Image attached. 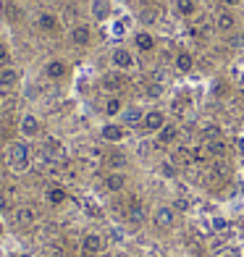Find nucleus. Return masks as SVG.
I'll return each mask as SVG.
<instances>
[{
  "label": "nucleus",
  "instance_id": "f257e3e1",
  "mask_svg": "<svg viewBox=\"0 0 244 257\" xmlns=\"http://www.w3.org/2000/svg\"><path fill=\"white\" fill-rule=\"evenodd\" d=\"M6 166L14 173H24L32 166V150L27 142H11L6 147Z\"/></svg>",
  "mask_w": 244,
  "mask_h": 257
},
{
  "label": "nucleus",
  "instance_id": "f03ea898",
  "mask_svg": "<svg viewBox=\"0 0 244 257\" xmlns=\"http://www.w3.org/2000/svg\"><path fill=\"white\" fill-rule=\"evenodd\" d=\"M153 223H155L158 231H171L176 226V210L171 205H158L155 213H153Z\"/></svg>",
  "mask_w": 244,
  "mask_h": 257
},
{
  "label": "nucleus",
  "instance_id": "7ed1b4c3",
  "mask_svg": "<svg viewBox=\"0 0 244 257\" xmlns=\"http://www.w3.org/2000/svg\"><path fill=\"white\" fill-rule=\"evenodd\" d=\"M81 254L84 257H100L105 254V239L100 236V233H84V239H81Z\"/></svg>",
  "mask_w": 244,
  "mask_h": 257
},
{
  "label": "nucleus",
  "instance_id": "20e7f679",
  "mask_svg": "<svg viewBox=\"0 0 244 257\" xmlns=\"http://www.w3.org/2000/svg\"><path fill=\"white\" fill-rule=\"evenodd\" d=\"M166 123H168V118H166V113H163L160 108L147 110V113H145V118H142V128H145L147 134H158Z\"/></svg>",
  "mask_w": 244,
  "mask_h": 257
},
{
  "label": "nucleus",
  "instance_id": "39448f33",
  "mask_svg": "<svg viewBox=\"0 0 244 257\" xmlns=\"http://www.w3.org/2000/svg\"><path fill=\"white\" fill-rule=\"evenodd\" d=\"M42 132V123L40 118L34 113H24L21 115V121H19V134L24 137V139H34V137H40Z\"/></svg>",
  "mask_w": 244,
  "mask_h": 257
},
{
  "label": "nucleus",
  "instance_id": "423d86ee",
  "mask_svg": "<svg viewBox=\"0 0 244 257\" xmlns=\"http://www.w3.org/2000/svg\"><path fill=\"white\" fill-rule=\"evenodd\" d=\"M134 55L132 50H126V48H115L110 53V66L115 68V71H129V68H134Z\"/></svg>",
  "mask_w": 244,
  "mask_h": 257
},
{
  "label": "nucleus",
  "instance_id": "0eeeda50",
  "mask_svg": "<svg viewBox=\"0 0 244 257\" xmlns=\"http://www.w3.org/2000/svg\"><path fill=\"white\" fill-rule=\"evenodd\" d=\"M100 137L105 142H124L126 139V126L124 123H115V121H108L100 126Z\"/></svg>",
  "mask_w": 244,
  "mask_h": 257
},
{
  "label": "nucleus",
  "instance_id": "6e6552de",
  "mask_svg": "<svg viewBox=\"0 0 244 257\" xmlns=\"http://www.w3.org/2000/svg\"><path fill=\"white\" fill-rule=\"evenodd\" d=\"M126 220H129L132 226H142L147 220V213H145V207H142L139 200H129V202H126Z\"/></svg>",
  "mask_w": 244,
  "mask_h": 257
},
{
  "label": "nucleus",
  "instance_id": "1a4fd4ad",
  "mask_svg": "<svg viewBox=\"0 0 244 257\" xmlns=\"http://www.w3.org/2000/svg\"><path fill=\"white\" fill-rule=\"evenodd\" d=\"M213 29H215V32H223V34L234 32V29H236V16L231 14V11H218V16H215V21H213Z\"/></svg>",
  "mask_w": 244,
  "mask_h": 257
},
{
  "label": "nucleus",
  "instance_id": "9d476101",
  "mask_svg": "<svg viewBox=\"0 0 244 257\" xmlns=\"http://www.w3.org/2000/svg\"><path fill=\"white\" fill-rule=\"evenodd\" d=\"M176 139H179V126H176V123H171V121H168V123L163 126L158 134H155V142H158V147H168V145L176 142Z\"/></svg>",
  "mask_w": 244,
  "mask_h": 257
},
{
  "label": "nucleus",
  "instance_id": "9b49d317",
  "mask_svg": "<svg viewBox=\"0 0 244 257\" xmlns=\"http://www.w3.org/2000/svg\"><path fill=\"white\" fill-rule=\"evenodd\" d=\"M66 74H68V66L61 61V58H53V61L45 63V79L58 81V79H63Z\"/></svg>",
  "mask_w": 244,
  "mask_h": 257
},
{
  "label": "nucleus",
  "instance_id": "f8f14e48",
  "mask_svg": "<svg viewBox=\"0 0 244 257\" xmlns=\"http://www.w3.org/2000/svg\"><path fill=\"white\" fill-rule=\"evenodd\" d=\"M100 87L105 89V92H110V95L121 92V87H124V76H121V71H108V74H102Z\"/></svg>",
  "mask_w": 244,
  "mask_h": 257
},
{
  "label": "nucleus",
  "instance_id": "ddd939ff",
  "mask_svg": "<svg viewBox=\"0 0 244 257\" xmlns=\"http://www.w3.org/2000/svg\"><path fill=\"white\" fill-rule=\"evenodd\" d=\"M37 27L45 32V34H58L61 32V21H58L55 14H50V11H45V14L37 16Z\"/></svg>",
  "mask_w": 244,
  "mask_h": 257
},
{
  "label": "nucleus",
  "instance_id": "4468645a",
  "mask_svg": "<svg viewBox=\"0 0 244 257\" xmlns=\"http://www.w3.org/2000/svg\"><path fill=\"white\" fill-rule=\"evenodd\" d=\"M102 184H105L108 192H115V194H118V192L126 189V173H124V171H110L108 176L102 179Z\"/></svg>",
  "mask_w": 244,
  "mask_h": 257
},
{
  "label": "nucleus",
  "instance_id": "2eb2a0df",
  "mask_svg": "<svg viewBox=\"0 0 244 257\" xmlns=\"http://www.w3.org/2000/svg\"><path fill=\"white\" fill-rule=\"evenodd\" d=\"M68 37H71V42L76 45V48H87V45L92 42V29L87 24H76Z\"/></svg>",
  "mask_w": 244,
  "mask_h": 257
},
{
  "label": "nucleus",
  "instance_id": "dca6fc26",
  "mask_svg": "<svg viewBox=\"0 0 244 257\" xmlns=\"http://www.w3.org/2000/svg\"><path fill=\"white\" fill-rule=\"evenodd\" d=\"M45 200H48V205H53V207H61V205L68 200V192L63 189V186L53 184V186H48V189H45Z\"/></svg>",
  "mask_w": 244,
  "mask_h": 257
},
{
  "label": "nucleus",
  "instance_id": "f3484780",
  "mask_svg": "<svg viewBox=\"0 0 244 257\" xmlns=\"http://www.w3.org/2000/svg\"><path fill=\"white\" fill-rule=\"evenodd\" d=\"M19 79H21L19 68H14V66H3V68H0V87H3V89H14L19 84Z\"/></svg>",
  "mask_w": 244,
  "mask_h": 257
},
{
  "label": "nucleus",
  "instance_id": "a211bd4d",
  "mask_svg": "<svg viewBox=\"0 0 244 257\" xmlns=\"http://www.w3.org/2000/svg\"><path fill=\"white\" fill-rule=\"evenodd\" d=\"M142 118H145V113L139 110V108H124V113H121V123H124L126 128L142 126Z\"/></svg>",
  "mask_w": 244,
  "mask_h": 257
},
{
  "label": "nucleus",
  "instance_id": "6ab92c4d",
  "mask_svg": "<svg viewBox=\"0 0 244 257\" xmlns=\"http://www.w3.org/2000/svg\"><path fill=\"white\" fill-rule=\"evenodd\" d=\"M14 220L19 226H34V220H37V210L29 207V205H21L14 213Z\"/></svg>",
  "mask_w": 244,
  "mask_h": 257
},
{
  "label": "nucleus",
  "instance_id": "aec40b11",
  "mask_svg": "<svg viewBox=\"0 0 244 257\" xmlns=\"http://www.w3.org/2000/svg\"><path fill=\"white\" fill-rule=\"evenodd\" d=\"M134 48L139 53H153L155 50V37L150 32H137L134 34Z\"/></svg>",
  "mask_w": 244,
  "mask_h": 257
},
{
  "label": "nucleus",
  "instance_id": "412c9836",
  "mask_svg": "<svg viewBox=\"0 0 244 257\" xmlns=\"http://www.w3.org/2000/svg\"><path fill=\"white\" fill-rule=\"evenodd\" d=\"M173 66H176V71H181V74H189L192 68H194V58H192V53H187V50H179V53H176V58H173Z\"/></svg>",
  "mask_w": 244,
  "mask_h": 257
},
{
  "label": "nucleus",
  "instance_id": "4be33fe9",
  "mask_svg": "<svg viewBox=\"0 0 244 257\" xmlns=\"http://www.w3.org/2000/svg\"><path fill=\"white\" fill-rule=\"evenodd\" d=\"M171 163H173V166H189V163H194L192 160V150L189 147H176V150H173V153H171V158H168Z\"/></svg>",
  "mask_w": 244,
  "mask_h": 257
},
{
  "label": "nucleus",
  "instance_id": "5701e85b",
  "mask_svg": "<svg viewBox=\"0 0 244 257\" xmlns=\"http://www.w3.org/2000/svg\"><path fill=\"white\" fill-rule=\"evenodd\" d=\"M205 150H207V155L210 158H226V153H228V145L223 142V139H213V142H205Z\"/></svg>",
  "mask_w": 244,
  "mask_h": 257
},
{
  "label": "nucleus",
  "instance_id": "b1692460",
  "mask_svg": "<svg viewBox=\"0 0 244 257\" xmlns=\"http://www.w3.org/2000/svg\"><path fill=\"white\" fill-rule=\"evenodd\" d=\"M102 110H105L108 118H115V115L124 113V100H121L118 95H110V97L105 100V108H102Z\"/></svg>",
  "mask_w": 244,
  "mask_h": 257
},
{
  "label": "nucleus",
  "instance_id": "393cba45",
  "mask_svg": "<svg viewBox=\"0 0 244 257\" xmlns=\"http://www.w3.org/2000/svg\"><path fill=\"white\" fill-rule=\"evenodd\" d=\"M110 16V3L108 0H92V19L105 21Z\"/></svg>",
  "mask_w": 244,
  "mask_h": 257
},
{
  "label": "nucleus",
  "instance_id": "a878e982",
  "mask_svg": "<svg viewBox=\"0 0 244 257\" xmlns=\"http://www.w3.org/2000/svg\"><path fill=\"white\" fill-rule=\"evenodd\" d=\"M200 134H202L205 142H213V139H223V128L215 126V123H205V126L200 128Z\"/></svg>",
  "mask_w": 244,
  "mask_h": 257
},
{
  "label": "nucleus",
  "instance_id": "bb28decb",
  "mask_svg": "<svg viewBox=\"0 0 244 257\" xmlns=\"http://www.w3.org/2000/svg\"><path fill=\"white\" fill-rule=\"evenodd\" d=\"M176 14L184 16V19H189L197 14V3L194 0H176Z\"/></svg>",
  "mask_w": 244,
  "mask_h": 257
},
{
  "label": "nucleus",
  "instance_id": "cd10ccee",
  "mask_svg": "<svg viewBox=\"0 0 244 257\" xmlns=\"http://www.w3.org/2000/svg\"><path fill=\"white\" fill-rule=\"evenodd\" d=\"M105 163H108L110 171H124V168H126V155H124V153H110V155L105 158Z\"/></svg>",
  "mask_w": 244,
  "mask_h": 257
},
{
  "label": "nucleus",
  "instance_id": "c85d7f7f",
  "mask_svg": "<svg viewBox=\"0 0 244 257\" xmlns=\"http://www.w3.org/2000/svg\"><path fill=\"white\" fill-rule=\"evenodd\" d=\"M155 21H158V11L155 8H142L139 11V24L150 27V24H155Z\"/></svg>",
  "mask_w": 244,
  "mask_h": 257
},
{
  "label": "nucleus",
  "instance_id": "c756f323",
  "mask_svg": "<svg viewBox=\"0 0 244 257\" xmlns=\"http://www.w3.org/2000/svg\"><path fill=\"white\" fill-rule=\"evenodd\" d=\"M158 171H160V176H166V179H176V173H179V168L173 166L171 160H163Z\"/></svg>",
  "mask_w": 244,
  "mask_h": 257
},
{
  "label": "nucleus",
  "instance_id": "7c9ffc66",
  "mask_svg": "<svg viewBox=\"0 0 244 257\" xmlns=\"http://www.w3.org/2000/svg\"><path fill=\"white\" fill-rule=\"evenodd\" d=\"M147 95L150 97H160L163 95V84H160V81H153V84L147 87Z\"/></svg>",
  "mask_w": 244,
  "mask_h": 257
},
{
  "label": "nucleus",
  "instance_id": "2f4dec72",
  "mask_svg": "<svg viewBox=\"0 0 244 257\" xmlns=\"http://www.w3.org/2000/svg\"><path fill=\"white\" fill-rule=\"evenodd\" d=\"M6 14H11V16H8L11 21H19V19H21V11H19V6H6Z\"/></svg>",
  "mask_w": 244,
  "mask_h": 257
},
{
  "label": "nucleus",
  "instance_id": "473e14b6",
  "mask_svg": "<svg viewBox=\"0 0 244 257\" xmlns=\"http://www.w3.org/2000/svg\"><path fill=\"white\" fill-rule=\"evenodd\" d=\"M8 58H11L8 45H6V42H0V63H8Z\"/></svg>",
  "mask_w": 244,
  "mask_h": 257
},
{
  "label": "nucleus",
  "instance_id": "72a5a7b5",
  "mask_svg": "<svg viewBox=\"0 0 244 257\" xmlns=\"http://www.w3.org/2000/svg\"><path fill=\"white\" fill-rule=\"evenodd\" d=\"M213 228H215V231L228 228V220H226V218H213Z\"/></svg>",
  "mask_w": 244,
  "mask_h": 257
},
{
  "label": "nucleus",
  "instance_id": "f704fd0d",
  "mask_svg": "<svg viewBox=\"0 0 244 257\" xmlns=\"http://www.w3.org/2000/svg\"><path fill=\"white\" fill-rule=\"evenodd\" d=\"M239 3H241V0H223V6H226V8H236Z\"/></svg>",
  "mask_w": 244,
  "mask_h": 257
},
{
  "label": "nucleus",
  "instance_id": "c9c22d12",
  "mask_svg": "<svg viewBox=\"0 0 244 257\" xmlns=\"http://www.w3.org/2000/svg\"><path fill=\"white\" fill-rule=\"evenodd\" d=\"M189 205H187V200H176V207H173V210H187Z\"/></svg>",
  "mask_w": 244,
  "mask_h": 257
},
{
  "label": "nucleus",
  "instance_id": "e433bc0d",
  "mask_svg": "<svg viewBox=\"0 0 244 257\" xmlns=\"http://www.w3.org/2000/svg\"><path fill=\"white\" fill-rule=\"evenodd\" d=\"M236 147H239V153L244 155V137H239V142H236Z\"/></svg>",
  "mask_w": 244,
  "mask_h": 257
},
{
  "label": "nucleus",
  "instance_id": "4c0bfd02",
  "mask_svg": "<svg viewBox=\"0 0 244 257\" xmlns=\"http://www.w3.org/2000/svg\"><path fill=\"white\" fill-rule=\"evenodd\" d=\"M3 14H6V3L0 0V16H3Z\"/></svg>",
  "mask_w": 244,
  "mask_h": 257
},
{
  "label": "nucleus",
  "instance_id": "58836bf2",
  "mask_svg": "<svg viewBox=\"0 0 244 257\" xmlns=\"http://www.w3.org/2000/svg\"><path fill=\"white\" fill-rule=\"evenodd\" d=\"M42 257H50V254H42Z\"/></svg>",
  "mask_w": 244,
  "mask_h": 257
}]
</instances>
